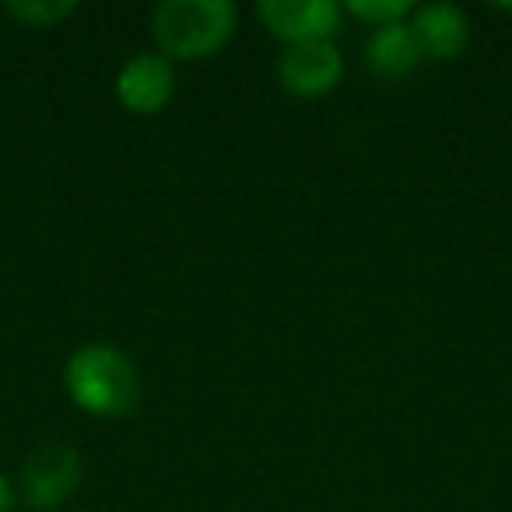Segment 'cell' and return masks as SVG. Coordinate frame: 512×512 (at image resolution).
Returning a JSON list of instances; mask_svg holds the SVG:
<instances>
[{
  "instance_id": "8992f818",
  "label": "cell",
  "mask_w": 512,
  "mask_h": 512,
  "mask_svg": "<svg viewBox=\"0 0 512 512\" xmlns=\"http://www.w3.org/2000/svg\"><path fill=\"white\" fill-rule=\"evenodd\" d=\"M344 60L334 43H299L285 46L278 60V78L285 92L299 99H320L341 85Z\"/></svg>"
},
{
  "instance_id": "277c9868",
  "label": "cell",
  "mask_w": 512,
  "mask_h": 512,
  "mask_svg": "<svg viewBox=\"0 0 512 512\" xmlns=\"http://www.w3.org/2000/svg\"><path fill=\"white\" fill-rule=\"evenodd\" d=\"M256 15L274 39L288 46L334 43L341 25V8L334 0H260Z\"/></svg>"
},
{
  "instance_id": "9c48e42d",
  "label": "cell",
  "mask_w": 512,
  "mask_h": 512,
  "mask_svg": "<svg viewBox=\"0 0 512 512\" xmlns=\"http://www.w3.org/2000/svg\"><path fill=\"white\" fill-rule=\"evenodd\" d=\"M4 11L32 29H50V25L67 22L78 11V4L74 0H11L4 4Z\"/></svg>"
},
{
  "instance_id": "30bf717a",
  "label": "cell",
  "mask_w": 512,
  "mask_h": 512,
  "mask_svg": "<svg viewBox=\"0 0 512 512\" xmlns=\"http://www.w3.org/2000/svg\"><path fill=\"white\" fill-rule=\"evenodd\" d=\"M344 8L355 18H362V22H369L372 29H379V25L407 22L418 4H411V0H348Z\"/></svg>"
},
{
  "instance_id": "8fae6325",
  "label": "cell",
  "mask_w": 512,
  "mask_h": 512,
  "mask_svg": "<svg viewBox=\"0 0 512 512\" xmlns=\"http://www.w3.org/2000/svg\"><path fill=\"white\" fill-rule=\"evenodd\" d=\"M18 505V488L11 484V477L0 470V512H15Z\"/></svg>"
},
{
  "instance_id": "ba28073f",
  "label": "cell",
  "mask_w": 512,
  "mask_h": 512,
  "mask_svg": "<svg viewBox=\"0 0 512 512\" xmlns=\"http://www.w3.org/2000/svg\"><path fill=\"white\" fill-rule=\"evenodd\" d=\"M425 60L418 39H414L411 25L393 22L372 29V36L365 39V67L383 81H404L418 71V64Z\"/></svg>"
},
{
  "instance_id": "3957f363",
  "label": "cell",
  "mask_w": 512,
  "mask_h": 512,
  "mask_svg": "<svg viewBox=\"0 0 512 512\" xmlns=\"http://www.w3.org/2000/svg\"><path fill=\"white\" fill-rule=\"evenodd\" d=\"M81 453L67 442L32 449L18 474V502L32 512H57L81 484Z\"/></svg>"
},
{
  "instance_id": "7c38bea8",
  "label": "cell",
  "mask_w": 512,
  "mask_h": 512,
  "mask_svg": "<svg viewBox=\"0 0 512 512\" xmlns=\"http://www.w3.org/2000/svg\"><path fill=\"white\" fill-rule=\"evenodd\" d=\"M498 11H512V4H495Z\"/></svg>"
},
{
  "instance_id": "5b68a950",
  "label": "cell",
  "mask_w": 512,
  "mask_h": 512,
  "mask_svg": "<svg viewBox=\"0 0 512 512\" xmlns=\"http://www.w3.org/2000/svg\"><path fill=\"white\" fill-rule=\"evenodd\" d=\"M176 95V64L162 53H134L116 74V99L137 116L165 109Z\"/></svg>"
},
{
  "instance_id": "7a4b0ae2",
  "label": "cell",
  "mask_w": 512,
  "mask_h": 512,
  "mask_svg": "<svg viewBox=\"0 0 512 512\" xmlns=\"http://www.w3.org/2000/svg\"><path fill=\"white\" fill-rule=\"evenodd\" d=\"M239 11L232 0H162L151 15V36L165 60L214 57L235 36Z\"/></svg>"
},
{
  "instance_id": "6da1fadb",
  "label": "cell",
  "mask_w": 512,
  "mask_h": 512,
  "mask_svg": "<svg viewBox=\"0 0 512 512\" xmlns=\"http://www.w3.org/2000/svg\"><path fill=\"white\" fill-rule=\"evenodd\" d=\"M74 407L95 418H127L141 404V372L116 344H81L64 365Z\"/></svg>"
},
{
  "instance_id": "52a82bcc",
  "label": "cell",
  "mask_w": 512,
  "mask_h": 512,
  "mask_svg": "<svg viewBox=\"0 0 512 512\" xmlns=\"http://www.w3.org/2000/svg\"><path fill=\"white\" fill-rule=\"evenodd\" d=\"M411 32L428 60H456L470 46V18L460 4H425L414 8Z\"/></svg>"
}]
</instances>
